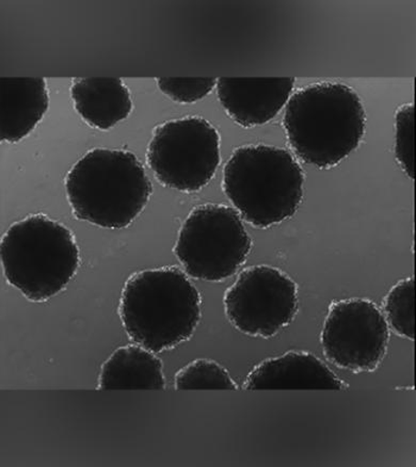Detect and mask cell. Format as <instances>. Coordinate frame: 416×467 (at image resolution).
Returning a JSON list of instances; mask_svg holds the SVG:
<instances>
[{
  "mask_svg": "<svg viewBox=\"0 0 416 467\" xmlns=\"http://www.w3.org/2000/svg\"><path fill=\"white\" fill-rule=\"evenodd\" d=\"M67 197L75 218L119 230L130 226L153 193L146 170L124 150L93 149L69 170Z\"/></svg>",
  "mask_w": 416,
  "mask_h": 467,
  "instance_id": "3957f363",
  "label": "cell"
},
{
  "mask_svg": "<svg viewBox=\"0 0 416 467\" xmlns=\"http://www.w3.org/2000/svg\"><path fill=\"white\" fill-rule=\"evenodd\" d=\"M388 324L402 337L414 339L415 332V281L407 277L396 284L384 300Z\"/></svg>",
  "mask_w": 416,
  "mask_h": 467,
  "instance_id": "9a60e30c",
  "label": "cell"
},
{
  "mask_svg": "<svg viewBox=\"0 0 416 467\" xmlns=\"http://www.w3.org/2000/svg\"><path fill=\"white\" fill-rule=\"evenodd\" d=\"M98 389H165L161 359L138 344L120 347L100 368Z\"/></svg>",
  "mask_w": 416,
  "mask_h": 467,
  "instance_id": "5bb4252c",
  "label": "cell"
},
{
  "mask_svg": "<svg viewBox=\"0 0 416 467\" xmlns=\"http://www.w3.org/2000/svg\"><path fill=\"white\" fill-rule=\"evenodd\" d=\"M201 302L184 271L148 269L126 281L119 315L132 342L161 353L192 338L200 323Z\"/></svg>",
  "mask_w": 416,
  "mask_h": 467,
  "instance_id": "6da1fadb",
  "label": "cell"
},
{
  "mask_svg": "<svg viewBox=\"0 0 416 467\" xmlns=\"http://www.w3.org/2000/svg\"><path fill=\"white\" fill-rule=\"evenodd\" d=\"M295 78H219V102L234 121L249 129L271 121L292 93Z\"/></svg>",
  "mask_w": 416,
  "mask_h": 467,
  "instance_id": "30bf717a",
  "label": "cell"
},
{
  "mask_svg": "<svg viewBox=\"0 0 416 467\" xmlns=\"http://www.w3.org/2000/svg\"><path fill=\"white\" fill-rule=\"evenodd\" d=\"M174 388L176 390L238 389L222 365L206 358L195 359L176 372Z\"/></svg>",
  "mask_w": 416,
  "mask_h": 467,
  "instance_id": "2e32d148",
  "label": "cell"
},
{
  "mask_svg": "<svg viewBox=\"0 0 416 467\" xmlns=\"http://www.w3.org/2000/svg\"><path fill=\"white\" fill-rule=\"evenodd\" d=\"M245 390H342L346 383L313 353L286 352L258 364L243 385Z\"/></svg>",
  "mask_w": 416,
  "mask_h": 467,
  "instance_id": "8fae6325",
  "label": "cell"
},
{
  "mask_svg": "<svg viewBox=\"0 0 416 467\" xmlns=\"http://www.w3.org/2000/svg\"><path fill=\"white\" fill-rule=\"evenodd\" d=\"M75 109L88 125L109 130L132 111L129 88L119 78H77L71 87Z\"/></svg>",
  "mask_w": 416,
  "mask_h": 467,
  "instance_id": "4fadbf2b",
  "label": "cell"
},
{
  "mask_svg": "<svg viewBox=\"0 0 416 467\" xmlns=\"http://www.w3.org/2000/svg\"><path fill=\"white\" fill-rule=\"evenodd\" d=\"M305 174L286 150L245 145L224 169V192L248 223L267 229L294 216L304 198Z\"/></svg>",
  "mask_w": 416,
  "mask_h": 467,
  "instance_id": "277c9868",
  "label": "cell"
},
{
  "mask_svg": "<svg viewBox=\"0 0 416 467\" xmlns=\"http://www.w3.org/2000/svg\"><path fill=\"white\" fill-rule=\"evenodd\" d=\"M414 122L412 109L407 107L397 113L396 118V156L401 167L410 175H414Z\"/></svg>",
  "mask_w": 416,
  "mask_h": 467,
  "instance_id": "ac0fdd59",
  "label": "cell"
},
{
  "mask_svg": "<svg viewBox=\"0 0 416 467\" xmlns=\"http://www.w3.org/2000/svg\"><path fill=\"white\" fill-rule=\"evenodd\" d=\"M157 86L167 97L180 104H193L210 94L216 78H157Z\"/></svg>",
  "mask_w": 416,
  "mask_h": 467,
  "instance_id": "e0dca14e",
  "label": "cell"
},
{
  "mask_svg": "<svg viewBox=\"0 0 416 467\" xmlns=\"http://www.w3.org/2000/svg\"><path fill=\"white\" fill-rule=\"evenodd\" d=\"M0 255L5 280L31 302L65 290L80 266L73 233L46 214H31L5 233Z\"/></svg>",
  "mask_w": 416,
  "mask_h": 467,
  "instance_id": "5b68a950",
  "label": "cell"
},
{
  "mask_svg": "<svg viewBox=\"0 0 416 467\" xmlns=\"http://www.w3.org/2000/svg\"><path fill=\"white\" fill-rule=\"evenodd\" d=\"M44 78L0 79V134L2 141L17 143L35 130L48 110Z\"/></svg>",
  "mask_w": 416,
  "mask_h": 467,
  "instance_id": "7c38bea8",
  "label": "cell"
},
{
  "mask_svg": "<svg viewBox=\"0 0 416 467\" xmlns=\"http://www.w3.org/2000/svg\"><path fill=\"white\" fill-rule=\"evenodd\" d=\"M226 317L249 337L269 338L293 323L299 308L298 286L276 267L244 269L224 295Z\"/></svg>",
  "mask_w": 416,
  "mask_h": 467,
  "instance_id": "ba28073f",
  "label": "cell"
},
{
  "mask_svg": "<svg viewBox=\"0 0 416 467\" xmlns=\"http://www.w3.org/2000/svg\"><path fill=\"white\" fill-rule=\"evenodd\" d=\"M283 124L296 155L308 165L328 169L358 149L367 117L360 98L350 87L319 83L289 99Z\"/></svg>",
  "mask_w": 416,
  "mask_h": 467,
  "instance_id": "7a4b0ae2",
  "label": "cell"
},
{
  "mask_svg": "<svg viewBox=\"0 0 416 467\" xmlns=\"http://www.w3.org/2000/svg\"><path fill=\"white\" fill-rule=\"evenodd\" d=\"M218 130L200 117L172 119L156 126L147 162L161 185L186 193L198 192L220 165Z\"/></svg>",
  "mask_w": 416,
  "mask_h": 467,
  "instance_id": "52a82bcc",
  "label": "cell"
},
{
  "mask_svg": "<svg viewBox=\"0 0 416 467\" xmlns=\"http://www.w3.org/2000/svg\"><path fill=\"white\" fill-rule=\"evenodd\" d=\"M251 249L241 214L229 206L205 204L188 214L173 252L189 276L223 282L237 273Z\"/></svg>",
  "mask_w": 416,
  "mask_h": 467,
  "instance_id": "8992f818",
  "label": "cell"
},
{
  "mask_svg": "<svg viewBox=\"0 0 416 467\" xmlns=\"http://www.w3.org/2000/svg\"><path fill=\"white\" fill-rule=\"evenodd\" d=\"M390 339L386 317L374 302L332 303L321 331L325 357L342 369L375 371L386 358Z\"/></svg>",
  "mask_w": 416,
  "mask_h": 467,
  "instance_id": "9c48e42d",
  "label": "cell"
}]
</instances>
